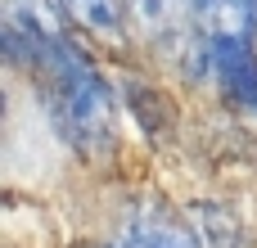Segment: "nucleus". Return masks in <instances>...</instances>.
<instances>
[{
    "mask_svg": "<svg viewBox=\"0 0 257 248\" xmlns=\"http://www.w3.org/2000/svg\"><path fill=\"white\" fill-rule=\"evenodd\" d=\"M27 63L45 81V104H50V117H54L59 136L68 145L86 149V154H99L113 140V113H117V104H113L108 81L95 72V63L72 41L41 45Z\"/></svg>",
    "mask_w": 257,
    "mask_h": 248,
    "instance_id": "f257e3e1",
    "label": "nucleus"
},
{
    "mask_svg": "<svg viewBox=\"0 0 257 248\" xmlns=\"http://www.w3.org/2000/svg\"><path fill=\"white\" fill-rule=\"evenodd\" d=\"M54 41H68L63 0H5V45L14 59H32Z\"/></svg>",
    "mask_w": 257,
    "mask_h": 248,
    "instance_id": "f03ea898",
    "label": "nucleus"
},
{
    "mask_svg": "<svg viewBox=\"0 0 257 248\" xmlns=\"http://www.w3.org/2000/svg\"><path fill=\"white\" fill-rule=\"evenodd\" d=\"M122 248H199V235L163 203H145L126 217Z\"/></svg>",
    "mask_w": 257,
    "mask_h": 248,
    "instance_id": "7ed1b4c3",
    "label": "nucleus"
},
{
    "mask_svg": "<svg viewBox=\"0 0 257 248\" xmlns=\"http://www.w3.org/2000/svg\"><path fill=\"white\" fill-rule=\"evenodd\" d=\"M63 9L86 32H99V36H122L126 32V0H63Z\"/></svg>",
    "mask_w": 257,
    "mask_h": 248,
    "instance_id": "20e7f679",
    "label": "nucleus"
},
{
    "mask_svg": "<svg viewBox=\"0 0 257 248\" xmlns=\"http://www.w3.org/2000/svg\"><path fill=\"white\" fill-rule=\"evenodd\" d=\"M136 14H140V23L154 32V36H167L172 27H181V18H185V0H126Z\"/></svg>",
    "mask_w": 257,
    "mask_h": 248,
    "instance_id": "39448f33",
    "label": "nucleus"
},
{
    "mask_svg": "<svg viewBox=\"0 0 257 248\" xmlns=\"http://www.w3.org/2000/svg\"><path fill=\"white\" fill-rule=\"evenodd\" d=\"M235 5H239V9H248V14L257 18V0H235Z\"/></svg>",
    "mask_w": 257,
    "mask_h": 248,
    "instance_id": "423d86ee",
    "label": "nucleus"
}]
</instances>
